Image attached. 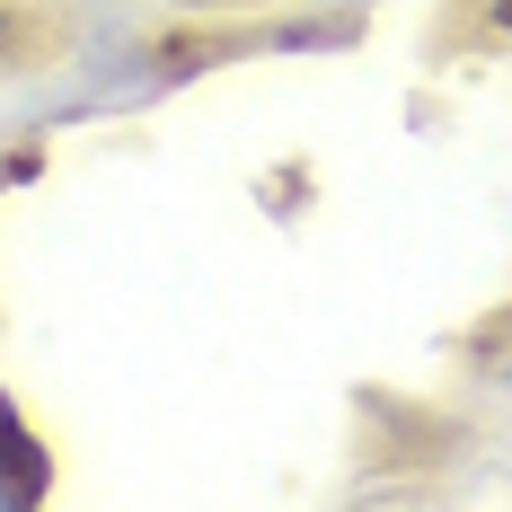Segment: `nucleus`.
Masks as SVG:
<instances>
[{"instance_id":"obj_1","label":"nucleus","mask_w":512,"mask_h":512,"mask_svg":"<svg viewBox=\"0 0 512 512\" xmlns=\"http://www.w3.org/2000/svg\"><path fill=\"white\" fill-rule=\"evenodd\" d=\"M265 53V18H195V27H151L142 45H133V71L151 80V89H177V80H195V71H221V62H248Z\"/></svg>"},{"instance_id":"obj_2","label":"nucleus","mask_w":512,"mask_h":512,"mask_svg":"<svg viewBox=\"0 0 512 512\" xmlns=\"http://www.w3.org/2000/svg\"><path fill=\"white\" fill-rule=\"evenodd\" d=\"M80 53V9L71 0H0V80H45Z\"/></svg>"},{"instance_id":"obj_3","label":"nucleus","mask_w":512,"mask_h":512,"mask_svg":"<svg viewBox=\"0 0 512 512\" xmlns=\"http://www.w3.org/2000/svg\"><path fill=\"white\" fill-rule=\"evenodd\" d=\"M45 495H53V451L36 442V424L18 415V398L0 389V504L27 512V504H45Z\"/></svg>"},{"instance_id":"obj_4","label":"nucleus","mask_w":512,"mask_h":512,"mask_svg":"<svg viewBox=\"0 0 512 512\" xmlns=\"http://www.w3.org/2000/svg\"><path fill=\"white\" fill-rule=\"evenodd\" d=\"M371 36V0H336V9H301V18H265V53H345Z\"/></svg>"},{"instance_id":"obj_5","label":"nucleus","mask_w":512,"mask_h":512,"mask_svg":"<svg viewBox=\"0 0 512 512\" xmlns=\"http://www.w3.org/2000/svg\"><path fill=\"white\" fill-rule=\"evenodd\" d=\"M451 45H512V0H451L442 9V53Z\"/></svg>"},{"instance_id":"obj_6","label":"nucleus","mask_w":512,"mask_h":512,"mask_svg":"<svg viewBox=\"0 0 512 512\" xmlns=\"http://www.w3.org/2000/svg\"><path fill=\"white\" fill-rule=\"evenodd\" d=\"M504 354H512V301L486 309V318L460 336V362H468V371H486V362H504Z\"/></svg>"},{"instance_id":"obj_7","label":"nucleus","mask_w":512,"mask_h":512,"mask_svg":"<svg viewBox=\"0 0 512 512\" xmlns=\"http://www.w3.org/2000/svg\"><path fill=\"white\" fill-rule=\"evenodd\" d=\"M256 204H265V212H301V204H309V177H301V159H292V177H265V186H256Z\"/></svg>"}]
</instances>
